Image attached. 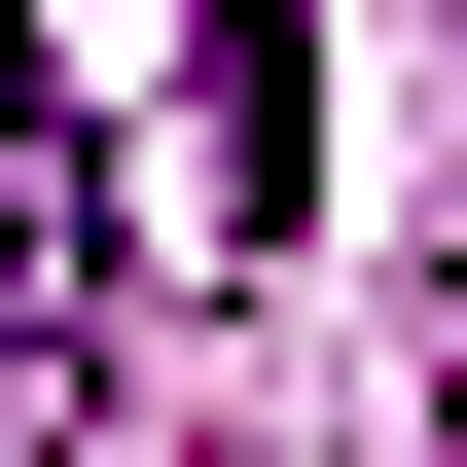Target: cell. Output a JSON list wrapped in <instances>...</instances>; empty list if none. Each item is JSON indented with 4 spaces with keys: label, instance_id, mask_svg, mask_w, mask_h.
<instances>
[{
    "label": "cell",
    "instance_id": "1",
    "mask_svg": "<svg viewBox=\"0 0 467 467\" xmlns=\"http://www.w3.org/2000/svg\"><path fill=\"white\" fill-rule=\"evenodd\" d=\"M324 180V72H288V0H216V216H288Z\"/></svg>",
    "mask_w": 467,
    "mask_h": 467
}]
</instances>
